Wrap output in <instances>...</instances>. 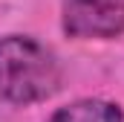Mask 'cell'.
<instances>
[{"label": "cell", "instance_id": "cell-1", "mask_svg": "<svg viewBox=\"0 0 124 122\" xmlns=\"http://www.w3.org/2000/svg\"><path fill=\"white\" fill-rule=\"evenodd\" d=\"M63 84V64L35 35L9 32L0 38V105L29 108L52 99Z\"/></svg>", "mask_w": 124, "mask_h": 122}, {"label": "cell", "instance_id": "cell-2", "mask_svg": "<svg viewBox=\"0 0 124 122\" xmlns=\"http://www.w3.org/2000/svg\"><path fill=\"white\" fill-rule=\"evenodd\" d=\"M61 29L72 41L124 38V0H63Z\"/></svg>", "mask_w": 124, "mask_h": 122}, {"label": "cell", "instance_id": "cell-3", "mask_svg": "<svg viewBox=\"0 0 124 122\" xmlns=\"http://www.w3.org/2000/svg\"><path fill=\"white\" fill-rule=\"evenodd\" d=\"M46 122H124V108L113 99L84 96L52 111Z\"/></svg>", "mask_w": 124, "mask_h": 122}]
</instances>
